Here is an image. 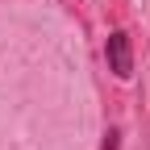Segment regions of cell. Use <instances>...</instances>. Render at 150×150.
I'll return each instance as SVG.
<instances>
[{
  "mask_svg": "<svg viewBox=\"0 0 150 150\" xmlns=\"http://www.w3.org/2000/svg\"><path fill=\"white\" fill-rule=\"evenodd\" d=\"M104 150H117V134H108V142H104Z\"/></svg>",
  "mask_w": 150,
  "mask_h": 150,
  "instance_id": "2",
  "label": "cell"
},
{
  "mask_svg": "<svg viewBox=\"0 0 150 150\" xmlns=\"http://www.w3.org/2000/svg\"><path fill=\"white\" fill-rule=\"evenodd\" d=\"M104 54H108V71L117 75V79H129V75H134V42H129V33H125V29L108 33Z\"/></svg>",
  "mask_w": 150,
  "mask_h": 150,
  "instance_id": "1",
  "label": "cell"
}]
</instances>
